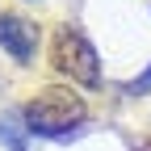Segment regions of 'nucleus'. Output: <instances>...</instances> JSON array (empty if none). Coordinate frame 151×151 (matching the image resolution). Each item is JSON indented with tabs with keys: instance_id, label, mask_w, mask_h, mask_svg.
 <instances>
[{
	"instance_id": "nucleus-1",
	"label": "nucleus",
	"mask_w": 151,
	"mask_h": 151,
	"mask_svg": "<svg viewBox=\"0 0 151 151\" xmlns=\"http://www.w3.org/2000/svg\"><path fill=\"white\" fill-rule=\"evenodd\" d=\"M25 126L34 134H46V139H71V130L84 122V101L67 88H42L38 97L25 105Z\"/></svg>"
},
{
	"instance_id": "nucleus-2",
	"label": "nucleus",
	"mask_w": 151,
	"mask_h": 151,
	"mask_svg": "<svg viewBox=\"0 0 151 151\" xmlns=\"http://www.w3.org/2000/svg\"><path fill=\"white\" fill-rule=\"evenodd\" d=\"M55 67L67 71L76 84H101V59H97V50H92V42L84 34H76V29H59L55 34Z\"/></svg>"
},
{
	"instance_id": "nucleus-3",
	"label": "nucleus",
	"mask_w": 151,
	"mask_h": 151,
	"mask_svg": "<svg viewBox=\"0 0 151 151\" xmlns=\"http://www.w3.org/2000/svg\"><path fill=\"white\" fill-rule=\"evenodd\" d=\"M0 46H4L17 63H29L38 50V25L17 13H0Z\"/></svg>"
},
{
	"instance_id": "nucleus-4",
	"label": "nucleus",
	"mask_w": 151,
	"mask_h": 151,
	"mask_svg": "<svg viewBox=\"0 0 151 151\" xmlns=\"http://www.w3.org/2000/svg\"><path fill=\"white\" fill-rule=\"evenodd\" d=\"M0 139L9 143V151H25L21 126H17V113H4V118H0Z\"/></svg>"
},
{
	"instance_id": "nucleus-5",
	"label": "nucleus",
	"mask_w": 151,
	"mask_h": 151,
	"mask_svg": "<svg viewBox=\"0 0 151 151\" xmlns=\"http://www.w3.org/2000/svg\"><path fill=\"white\" fill-rule=\"evenodd\" d=\"M147 88H151V71H143L139 80H130V84H126V92H147Z\"/></svg>"
},
{
	"instance_id": "nucleus-6",
	"label": "nucleus",
	"mask_w": 151,
	"mask_h": 151,
	"mask_svg": "<svg viewBox=\"0 0 151 151\" xmlns=\"http://www.w3.org/2000/svg\"><path fill=\"white\" fill-rule=\"evenodd\" d=\"M134 151H151V139H143V143H139V147H134Z\"/></svg>"
}]
</instances>
